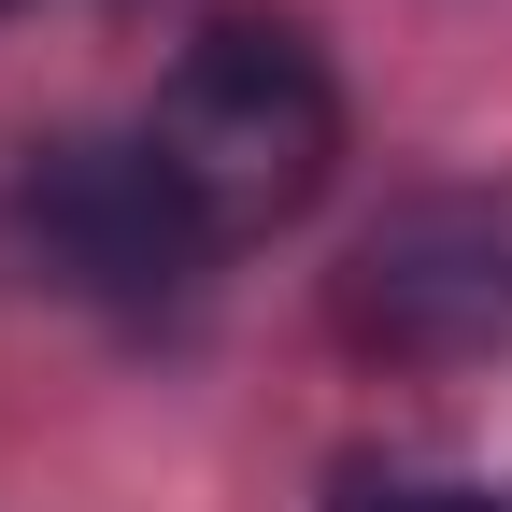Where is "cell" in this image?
I'll list each match as a JSON object with an SVG mask.
<instances>
[{
    "label": "cell",
    "instance_id": "obj_4",
    "mask_svg": "<svg viewBox=\"0 0 512 512\" xmlns=\"http://www.w3.org/2000/svg\"><path fill=\"white\" fill-rule=\"evenodd\" d=\"M313 512H512V484H484V470H427V456H342Z\"/></svg>",
    "mask_w": 512,
    "mask_h": 512
},
{
    "label": "cell",
    "instance_id": "obj_3",
    "mask_svg": "<svg viewBox=\"0 0 512 512\" xmlns=\"http://www.w3.org/2000/svg\"><path fill=\"white\" fill-rule=\"evenodd\" d=\"M342 342L399 370H484L512 356V185H413L342 256Z\"/></svg>",
    "mask_w": 512,
    "mask_h": 512
},
{
    "label": "cell",
    "instance_id": "obj_2",
    "mask_svg": "<svg viewBox=\"0 0 512 512\" xmlns=\"http://www.w3.org/2000/svg\"><path fill=\"white\" fill-rule=\"evenodd\" d=\"M15 242H29L43 285H72L86 313H114V328L185 313L200 271H214V242L157 185L143 128H57V143H29L15 157Z\"/></svg>",
    "mask_w": 512,
    "mask_h": 512
},
{
    "label": "cell",
    "instance_id": "obj_1",
    "mask_svg": "<svg viewBox=\"0 0 512 512\" xmlns=\"http://www.w3.org/2000/svg\"><path fill=\"white\" fill-rule=\"evenodd\" d=\"M143 157H157L171 200L200 214V242L242 256V242H271V228H299L328 200V171H342V72L285 15H214L157 72Z\"/></svg>",
    "mask_w": 512,
    "mask_h": 512
},
{
    "label": "cell",
    "instance_id": "obj_5",
    "mask_svg": "<svg viewBox=\"0 0 512 512\" xmlns=\"http://www.w3.org/2000/svg\"><path fill=\"white\" fill-rule=\"evenodd\" d=\"M0 15H15V0H0Z\"/></svg>",
    "mask_w": 512,
    "mask_h": 512
}]
</instances>
